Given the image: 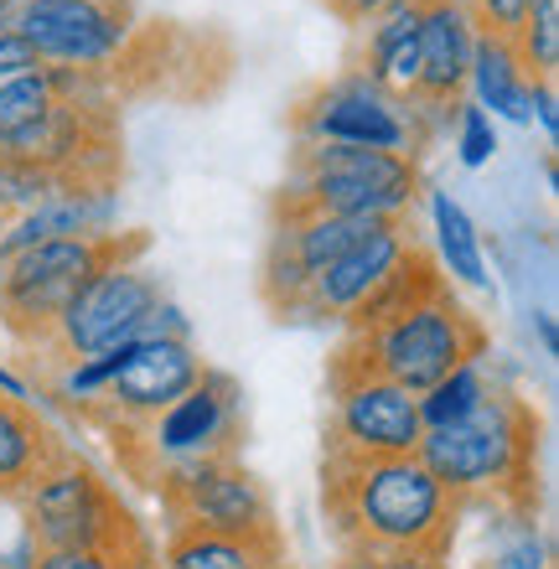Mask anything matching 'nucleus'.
Instances as JSON below:
<instances>
[{"instance_id":"obj_10","label":"nucleus","mask_w":559,"mask_h":569,"mask_svg":"<svg viewBox=\"0 0 559 569\" xmlns=\"http://www.w3.org/2000/svg\"><path fill=\"white\" fill-rule=\"evenodd\" d=\"M327 440L321 456L327 461H358V456H415L420 446V405L415 393H405L389 378L368 373L358 362H348L342 352L327 368Z\"/></svg>"},{"instance_id":"obj_16","label":"nucleus","mask_w":559,"mask_h":569,"mask_svg":"<svg viewBox=\"0 0 559 569\" xmlns=\"http://www.w3.org/2000/svg\"><path fill=\"white\" fill-rule=\"evenodd\" d=\"M471 42L477 27L461 0H420V89H415V114L456 120L461 89L471 73Z\"/></svg>"},{"instance_id":"obj_30","label":"nucleus","mask_w":559,"mask_h":569,"mask_svg":"<svg viewBox=\"0 0 559 569\" xmlns=\"http://www.w3.org/2000/svg\"><path fill=\"white\" fill-rule=\"evenodd\" d=\"M332 569H451L446 559H368V555H342Z\"/></svg>"},{"instance_id":"obj_18","label":"nucleus","mask_w":559,"mask_h":569,"mask_svg":"<svg viewBox=\"0 0 559 569\" xmlns=\"http://www.w3.org/2000/svg\"><path fill=\"white\" fill-rule=\"evenodd\" d=\"M62 450L58 430L27 405L0 393V502H21L37 471Z\"/></svg>"},{"instance_id":"obj_8","label":"nucleus","mask_w":559,"mask_h":569,"mask_svg":"<svg viewBox=\"0 0 559 569\" xmlns=\"http://www.w3.org/2000/svg\"><path fill=\"white\" fill-rule=\"evenodd\" d=\"M161 300H167V284H161L156 270H146L140 259L99 270L62 306L58 327L47 331V342L31 347L37 378L52 383V378L68 373L73 362L99 358V352H109V347H120V342H136Z\"/></svg>"},{"instance_id":"obj_28","label":"nucleus","mask_w":559,"mask_h":569,"mask_svg":"<svg viewBox=\"0 0 559 569\" xmlns=\"http://www.w3.org/2000/svg\"><path fill=\"white\" fill-rule=\"evenodd\" d=\"M27 569H124V565L109 555H93V549H47V555H31Z\"/></svg>"},{"instance_id":"obj_5","label":"nucleus","mask_w":559,"mask_h":569,"mask_svg":"<svg viewBox=\"0 0 559 569\" xmlns=\"http://www.w3.org/2000/svg\"><path fill=\"white\" fill-rule=\"evenodd\" d=\"M151 254V233L130 228V233H89V239H47L27 254L0 264V327L16 342L42 347L47 331L58 327L62 306L83 290L109 264H130V259Z\"/></svg>"},{"instance_id":"obj_15","label":"nucleus","mask_w":559,"mask_h":569,"mask_svg":"<svg viewBox=\"0 0 559 569\" xmlns=\"http://www.w3.org/2000/svg\"><path fill=\"white\" fill-rule=\"evenodd\" d=\"M409 243H415V218H393V223L373 228L363 243H352L342 259H332L317 280L306 284L296 321H348L358 306L378 290V280L399 264Z\"/></svg>"},{"instance_id":"obj_6","label":"nucleus","mask_w":559,"mask_h":569,"mask_svg":"<svg viewBox=\"0 0 559 569\" xmlns=\"http://www.w3.org/2000/svg\"><path fill=\"white\" fill-rule=\"evenodd\" d=\"M243 440V399L239 383L218 368L197 378L192 389L167 405L156 420L136 425V430H114V461L130 481H140L146 492L161 487V477L182 471V466L212 461V456H239Z\"/></svg>"},{"instance_id":"obj_13","label":"nucleus","mask_w":559,"mask_h":569,"mask_svg":"<svg viewBox=\"0 0 559 569\" xmlns=\"http://www.w3.org/2000/svg\"><path fill=\"white\" fill-rule=\"evenodd\" d=\"M202 373H208V362L197 358L192 342H177V337H136L124 368L93 393L89 405H73V415L104 435L136 430V425L156 420L167 405H177Z\"/></svg>"},{"instance_id":"obj_32","label":"nucleus","mask_w":559,"mask_h":569,"mask_svg":"<svg viewBox=\"0 0 559 569\" xmlns=\"http://www.w3.org/2000/svg\"><path fill=\"white\" fill-rule=\"evenodd\" d=\"M502 569H545V543L533 539V533H523V539L502 555Z\"/></svg>"},{"instance_id":"obj_19","label":"nucleus","mask_w":559,"mask_h":569,"mask_svg":"<svg viewBox=\"0 0 559 569\" xmlns=\"http://www.w3.org/2000/svg\"><path fill=\"white\" fill-rule=\"evenodd\" d=\"M467 83L477 89V99H482L477 109L508 114L513 124H529L533 120V78L523 73L518 47L508 42V37H487V31H477V42H471V73H467Z\"/></svg>"},{"instance_id":"obj_4","label":"nucleus","mask_w":559,"mask_h":569,"mask_svg":"<svg viewBox=\"0 0 559 569\" xmlns=\"http://www.w3.org/2000/svg\"><path fill=\"white\" fill-rule=\"evenodd\" d=\"M337 352L420 399V393L436 389L446 373L487 358V327L456 300L451 280H446L440 290L415 300L409 311L389 316V321H378V327L348 331Z\"/></svg>"},{"instance_id":"obj_21","label":"nucleus","mask_w":559,"mask_h":569,"mask_svg":"<svg viewBox=\"0 0 559 569\" xmlns=\"http://www.w3.org/2000/svg\"><path fill=\"white\" fill-rule=\"evenodd\" d=\"M446 284V270H440V259L425 249L420 239L409 243L405 254H399V264H393L383 280H378V290L358 306V311L342 321L348 331H363V327H378V321H389V316H399V311H409L415 300H425L430 290H440Z\"/></svg>"},{"instance_id":"obj_27","label":"nucleus","mask_w":559,"mask_h":569,"mask_svg":"<svg viewBox=\"0 0 559 569\" xmlns=\"http://www.w3.org/2000/svg\"><path fill=\"white\" fill-rule=\"evenodd\" d=\"M461 6H467V16H471V27L477 31H487V37H508V42H513L533 0H461Z\"/></svg>"},{"instance_id":"obj_34","label":"nucleus","mask_w":559,"mask_h":569,"mask_svg":"<svg viewBox=\"0 0 559 569\" xmlns=\"http://www.w3.org/2000/svg\"><path fill=\"white\" fill-rule=\"evenodd\" d=\"M539 337H545V352L555 358V352H559V337H555V316H549V311H539Z\"/></svg>"},{"instance_id":"obj_33","label":"nucleus","mask_w":559,"mask_h":569,"mask_svg":"<svg viewBox=\"0 0 559 569\" xmlns=\"http://www.w3.org/2000/svg\"><path fill=\"white\" fill-rule=\"evenodd\" d=\"M533 114H539V124H545V136L555 140V130H559V114H555V83H533Z\"/></svg>"},{"instance_id":"obj_29","label":"nucleus","mask_w":559,"mask_h":569,"mask_svg":"<svg viewBox=\"0 0 559 569\" xmlns=\"http://www.w3.org/2000/svg\"><path fill=\"white\" fill-rule=\"evenodd\" d=\"M42 62H37V52H31L16 31H0V83H16V78L37 73Z\"/></svg>"},{"instance_id":"obj_23","label":"nucleus","mask_w":559,"mask_h":569,"mask_svg":"<svg viewBox=\"0 0 559 569\" xmlns=\"http://www.w3.org/2000/svg\"><path fill=\"white\" fill-rule=\"evenodd\" d=\"M430 218H436V239H440V270H451L461 284H487V259L477 243L467 208L451 192H430Z\"/></svg>"},{"instance_id":"obj_35","label":"nucleus","mask_w":559,"mask_h":569,"mask_svg":"<svg viewBox=\"0 0 559 569\" xmlns=\"http://www.w3.org/2000/svg\"><path fill=\"white\" fill-rule=\"evenodd\" d=\"M0 393H11V399H27V383H21L16 373H6V368H0Z\"/></svg>"},{"instance_id":"obj_14","label":"nucleus","mask_w":559,"mask_h":569,"mask_svg":"<svg viewBox=\"0 0 559 569\" xmlns=\"http://www.w3.org/2000/svg\"><path fill=\"white\" fill-rule=\"evenodd\" d=\"M290 130L296 140H317V146H363V150H405L420 146L425 130L415 114L383 99L363 73H342L332 83H321L290 109Z\"/></svg>"},{"instance_id":"obj_2","label":"nucleus","mask_w":559,"mask_h":569,"mask_svg":"<svg viewBox=\"0 0 559 569\" xmlns=\"http://www.w3.org/2000/svg\"><path fill=\"white\" fill-rule=\"evenodd\" d=\"M415 456L461 508L498 502L529 518L539 502V415L513 389H492L482 409L451 430H425Z\"/></svg>"},{"instance_id":"obj_20","label":"nucleus","mask_w":559,"mask_h":569,"mask_svg":"<svg viewBox=\"0 0 559 569\" xmlns=\"http://www.w3.org/2000/svg\"><path fill=\"white\" fill-rule=\"evenodd\" d=\"M161 569H286V539H218L192 528H167Z\"/></svg>"},{"instance_id":"obj_17","label":"nucleus","mask_w":559,"mask_h":569,"mask_svg":"<svg viewBox=\"0 0 559 569\" xmlns=\"http://www.w3.org/2000/svg\"><path fill=\"white\" fill-rule=\"evenodd\" d=\"M368 37L358 47V68L383 99L415 114V89H420V0H389L378 16L363 21Z\"/></svg>"},{"instance_id":"obj_26","label":"nucleus","mask_w":559,"mask_h":569,"mask_svg":"<svg viewBox=\"0 0 559 569\" xmlns=\"http://www.w3.org/2000/svg\"><path fill=\"white\" fill-rule=\"evenodd\" d=\"M456 150H461V166L477 171V166L492 161V150H498V136H492V120H487V109L467 104L456 109Z\"/></svg>"},{"instance_id":"obj_37","label":"nucleus","mask_w":559,"mask_h":569,"mask_svg":"<svg viewBox=\"0 0 559 569\" xmlns=\"http://www.w3.org/2000/svg\"><path fill=\"white\" fill-rule=\"evenodd\" d=\"M124 569H161V559L151 555V559H136V565H124Z\"/></svg>"},{"instance_id":"obj_22","label":"nucleus","mask_w":559,"mask_h":569,"mask_svg":"<svg viewBox=\"0 0 559 569\" xmlns=\"http://www.w3.org/2000/svg\"><path fill=\"white\" fill-rule=\"evenodd\" d=\"M73 83L78 73H68V68H37V73L16 78V83H0V150L11 146L16 136H27Z\"/></svg>"},{"instance_id":"obj_7","label":"nucleus","mask_w":559,"mask_h":569,"mask_svg":"<svg viewBox=\"0 0 559 569\" xmlns=\"http://www.w3.org/2000/svg\"><path fill=\"white\" fill-rule=\"evenodd\" d=\"M280 192L301 197L337 218H415L420 197V161L405 150H363V146H317L296 140L290 177Z\"/></svg>"},{"instance_id":"obj_25","label":"nucleus","mask_w":559,"mask_h":569,"mask_svg":"<svg viewBox=\"0 0 559 569\" xmlns=\"http://www.w3.org/2000/svg\"><path fill=\"white\" fill-rule=\"evenodd\" d=\"M58 192H68L58 177H47L42 166H31V161H21V156H6V150H0V212H6V218H21V212L42 208L47 197H58Z\"/></svg>"},{"instance_id":"obj_1","label":"nucleus","mask_w":559,"mask_h":569,"mask_svg":"<svg viewBox=\"0 0 559 569\" xmlns=\"http://www.w3.org/2000/svg\"><path fill=\"white\" fill-rule=\"evenodd\" d=\"M321 512L342 555L451 559L467 508L425 471L420 456H321Z\"/></svg>"},{"instance_id":"obj_12","label":"nucleus","mask_w":559,"mask_h":569,"mask_svg":"<svg viewBox=\"0 0 559 569\" xmlns=\"http://www.w3.org/2000/svg\"><path fill=\"white\" fill-rule=\"evenodd\" d=\"M42 68L109 73L136 42V0H21L11 27Z\"/></svg>"},{"instance_id":"obj_39","label":"nucleus","mask_w":559,"mask_h":569,"mask_svg":"<svg viewBox=\"0 0 559 569\" xmlns=\"http://www.w3.org/2000/svg\"><path fill=\"white\" fill-rule=\"evenodd\" d=\"M0 569H11V565H0Z\"/></svg>"},{"instance_id":"obj_3","label":"nucleus","mask_w":559,"mask_h":569,"mask_svg":"<svg viewBox=\"0 0 559 569\" xmlns=\"http://www.w3.org/2000/svg\"><path fill=\"white\" fill-rule=\"evenodd\" d=\"M21 528H27V549H93L120 565L151 559L156 543L140 528V518L124 508V497L93 471L73 446H62L52 461L37 471L27 492H21Z\"/></svg>"},{"instance_id":"obj_36","label":"nucleus","mask_w":559,"mask_h":569,"mask_svg":"<svg viewBox=\"0 0 559 569\" xmlns=\"http://www.w3.org/2000/svg\"><path fill=\"white\" fill-rule=\"evenodd\" d=\"M16 6H21V0H0V31L11 27V11H16Z\"/></svg>"},{"instance_id":"obj_31","label":"nucleus","mask_w":559,"mask_h":569,"mask_svg":"<svg viewBox=\"0 0 559 569\" xmlns=\"http://www.w3.org/2000/svg\"><path fill=\"white\" fill-rule=\"evenodd\" d=\"M321 6H327L337 21H348V27H363L368 16H378L389 0H321Z\"/></svg>"},{"instance_id":"obj_11","label":"nucleus","mask_w":559,"mask_h":569,"mask_svg":"<svg viewBox=\"0 0 559 569\" xmlns=\"http://www.w3.org/2000/svg\"><path fill=\"white\" fill-rule=\"evenodd\" d=\"M156 502L171 528L218 533V539H280L270 492L239 456H212L161 477Z\"/></svg>"},{"instance_id":"obj_38","label":"nucleus","mask_w":559,"mask_h":569,"mask_svg":"<svg viewBox=\"0 0 559 569\" xmlns=\"http://www.w3.org/2000/svg\"><path fill=\"white\" fill-rule=\"evenodd\" d=\"M6 223H11V218H6V212H0V233H6Z\"/></svg>"},{"instance_id":"obj_9","label":"nucleus","mask_w":559,"mask_h":569,"mask_svg":"<svg viewBox=\"0 0 559 569\" xmlns=\"http://www.w3.org/2000/svg\"><path fill=\"white\" fill-rule=\"evenodd\" d=\"M373 228L383 223H373V218H337V212H321L290 192L274 197L270 243H264V264H259V300L270 306L274 321H296L306 284L317 280L332 259L348 254L352 243H363Z\"/></svg>"},{"instance_id":"obj_24","label":"nucleus","mask_w":559,"mask_h":569,"mask_svg":"<svg viewBox=\"0 0 559 569\" xmlns=\"http://www.w3.org/2000/svg\"><path fill=\"white\" fill-rule=\"evenodd\" d=\"M487 393H492V383H487L482 362H467V368L446 373L436 389H425L420 399H415V405H420V425L425 430H451V425L471 420V415L482 409Z\"/></svg>"}]
</instances>
